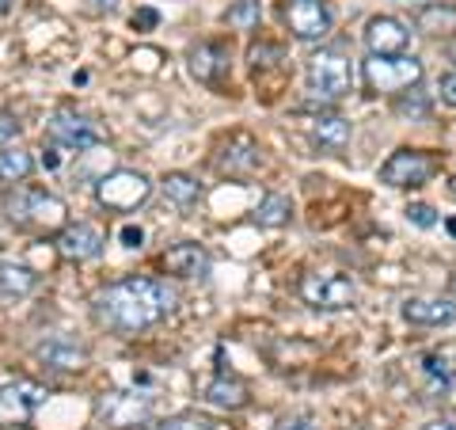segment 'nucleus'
Here are the masks:
<instances>
[{
	"label": "nucleus",
	"mask_w": 456,
	"mask_h": 430,
	"mask_svg": "<svg viewBox=\"0 0 456 430\" xmlns=\"http://www.w3.org/2000/svg\"><path fill=\"white\" fill-rule=\"evenodd\" d=\"M95 320L107 327V332L118 335H137L145 327H156L160 320L171 317L175 309V290L160 278H122L107 285V290L95 294Z\"/></svg>",
	"instance_id": "nucleus-1"
},
{
	"label": "nucleus",
	"mask_w": 456,
	"mask_h": 430,
	"mask_svg": "<svg viewBox=\"0 0 456 430\" xmlns=\"http://www.w3.org/2000/svg\"><path fill=\"white\" fill-rule=\"evenodd\" d=\"M8 221L16 228H35V233H53V228L69 225V206L50 191L38 187H16L4 194Z\"/></svg>",
	"instance_id": "nucleus-2"
},
{
	"label": "nucleus",
	"mask_w": 456,
	"mask_h": 430,
	"mask_svg": "<svg viewBox=\"0 0 456 430\" xmlns=\"http://www.w3.org/2000/svg\"><path fill=\"white\" fill-rule=\"evenodd\" d=\"M149 194H152V179L145 171H134V168L107 171V176L95 183V203L114 210V213H130L137 206H145Z\"/></svg>",
	"instance_id": "nucleus-3"
},
{
	"label": "nucleus",
	"mask_w": 456,
	"mask_h": 430,
	"mask_svg": "<svg viewBox=\"0 0 456 430\" xmlns=\"http://www.w3.org/2000/svg\"><path fill=\"white\" fill-rule=\"evenodd\" d=\"M305 80L316 99H342L354 92V62L342 50H320L308 62Z\"/></svg>",
	"instance_id": "nucleus-4"
},
{
	"label": "nucleus",
	"mask_w": 456,
	"mask_h": 430,
	"mask_svg": "<svg viewBox=\"0 0 456 430\" xmlns=\"http://www.w3.org/2000/svg\"><path fill=\"white\" fill-rule=\"evenodd\" d=\"M46 137L57 149H69V153H88L95 145H103V130H99L88 114L69 111V107L53 111L46 119Z\"/></svg>",
	"instance_id": "nucleus-5"
},
{
	"label": "nucleus",
	"mask_w": 456,
	"mask_h": 430,
	"mask_svg": "<svg viewBox=\"0 0 456 430\" xmlns=\"http://www.w3.org/2000/svg\"><path fill=\"white\" fill-rule=\"evenodd\" d=\"M365 73V84L373 92H403V88H415V84L422 80V62L419 57H373L369 54V62L362 65Z\"/></svg>",
	"instance_id": "nucleus-6"
},
{
	"label": "nucleus",
	"mask_w": 456,
	"mask_h": 430,
	"mask_svg": "<svg viewBox=\"0 0 456 430\" xmlns=\"http://www.w3.org/2000/svg\"><path fill=\"white\" fill-rule=\"evenodd\" d=\"M301 297L312 309L338 312V309H350L354 301H358V285H354V278H346V275H335V270H316V275H305Z\"/></svg>",
	"instance_id": "nucleus-7"
},
{
	"label": "nucleus",
	"mask_w": 456,
	"mask_h": 430,
	"mask_svg": "<svg viewBox=\"0 0 456 430\" xmlns=\"http://www.w3.org/2000/svg\"><path fill=\"white\" fill-rule=\"evenodd\" d=\"M46 404V389L35 381H8L0 385V426L20 430L35 419V411Z\"/></svg>",
	"instance_id": "nucleus-8"
},
{
	"label": "nucleus",
	"mask_w": 456,
	"mask_h": 430,
	"mask_svg": "<svg viewBox=\"0 0 456 430\" xmlns=\"http://www.w3.org/2000/svg\"><path fill=\"white\" fill-rule=\"evenodd\" d=\"M281 20L293 31V38L301 42H320L331 35L335 12L323 4V0H285L281 4Z\"/></svg>",
	"instance_id": "nucleus-9"
},
{
	"label": "nucleus",
	"mask_w": 456,
	"mask_h": 430,
	"mask_svg": "<svg viewBox=\"0 0 456 430\" xmlns=\"http://www.w3.org/2000/svg\"><path fill=\"white\" fill-rule=\"evenodd\" d=\"M437 171V161L430 153H419V149H399L392 153L388 161L380 168V183H388V187H422V183H430Z\"/></svg>",
	"instance_id": "nucleus-10"
},
{
	"label": "nucleus",
	"mask_w": 456,
	"mask_h": 430,
	"mask_svg": "<svg viewBox=\"0 0 456 430\" xmlns=\"http://www.w3.org/2000/svg\"><path fill=\"white\" fill-rule=\"evenodd\" d=\"M99 415L110 423V426H145L149 415H152V396L149 393H110L99 400Z\"/></svg>",
	"instance_id": "nucleus-11"
},
{
	"label": "nucleus",
	"mask_w": 456,
	"mask_h": 430,
	"mask_svg": "<svg viewBox=\"0 0 456 430\" xmlns=\"http://www.w3.org/2000/svg\"><path fill=\"white\" fill-rule=\"evenodd\" d=\"M103 244H107V236L99 233L95 225H88V221H77V225H61V228H57V252H61L65 260H73V263L99 260Z\"/></svg>",
	"instance_id": "nucleus-12"
},
{
	"label": "nucleus",
	"mask_w": 456,
	"mask_h": 430,
	"mask_svg": "<svg viewBox=\"0 0 456 430\" xmlns=\"http://www.w3.org/2000/svg\"><path fill=\"white\" fill-rule=\"evenodd\" d=\"M407 42H411V31H407L403 20L373 16L365 23V46H369V54H373V57H399L407 50Z\"/></svg>",
	"instance_id": "nucleus-13"
},
{
	"label": "nucleus",
	"mask_w": 456,
	"mask_h": 430,
	"mask_svg": "<svg viewBox=\"0 0 456 430\" xmlns=\"http://www.w3.org/2000/svg\"><path fill=\"white\" fill-rule=\"evenodd\" d=\"M403 320L419 327H449L456 324V301L452 297H407L403 301Z\"/></svg>",
	"instance_id": "nucleus-14"
},
{
	"label": "nucleus",
	"mask_w": 456,
	"mask_h": 430,
	"mask_svg": "<svg viewBox=\"0 0 456 430\" xmlns=\"http://www.w3.org/2000/svg\"><path fill=\"white\" fill-rule=\"evenodd\" d=\"M187 65L198 84H221L228 77V50L221 42H202L187 54Z\"/></svg>",
	"instance_id": "nucleus-15"
},
{
	"label": "nucleus",
	"mask_w": 456,
	"mask_h": 430,
	"mask_svg": "<svg viewBox=\"0 0 456 430\" xmlns=\"http://www.w3.org/2000/svg\"><path fill=\"white\" fill-rule=\"evenodd\" d=\"M259 145L248 137V134H236L228 145L221 149V156H217V168L221 171H228V176H251L255 168H259Z\"/></svg>",
	"instance_id": "nucleus-16"
},
{
	"label": "nucleus",
	"mask_w": 456,
	"mask_h": 430,
	"mask_svg": "<svg viewBox=\"0 0 456 430\" xmlns=\"http://www.w3.org/2000/svg\"><path fill=\"white\" fill-rule=\"evenodd\" d=\"M206 267H209V260H206L202 244L183 240V244H175V248L164 252V270L167 275H175V278H198Z\"/></svg>",
	"instance_id": "nucleus-17"
},
{
	"label": "nucleus",
	"mask_w": 456,
	"mask_h": 430,
	"mask_svg": "<svg viewBox=\"0 0 456 430\" xmlns=\"http://www.w3.org/2000/svg\"><path fill=\"white\" fill-rule=\"evenodd\" d=\"M202 400L209 408H221V411H240V408H248V385L240 381V377H213L206 389H202Z\"/></svg>",
	"instance_id": "nucleus-18"
},
{
	"label": "nucleus",
	"mask_w": 456,
	"mask_h": 430,
	"mask_svg": "<svg viewBox=\"0 0 456 430\" xmlns=\"http://www.w3.org/2000/svg\"><path fill=\"white\" fill-rule=\"evenodd\" d=\"M35 358L50 369H84L88 366V351L77 347V343H65V339H46L35 347Z\"/></svg>",
	"instance_id": "nucleus-19"
},
{
	"label": "nucleus",
	"mask_w": 456,
	"mask_h": 430,
	"mask_svg": "<svg viewBox=\"0 0 456 430\" xmlns=\"http://www.w3.org/2000/svg\"><path fill=\"white\" fill-rule=\"evenodd\" d=\"M38 275L27 263L16 260H0V301H20L27 294H35Z\"/></svg>",
	"instance_id": "nucleus-20"
},
{
	"label": "nucleus",
	"mask_w": 456,
	"mask_h": 430,
	"mask_svg": "<svg viewBox=\"0 0 456 430\" xmlns=\"http://www.w3.org/2000/svg\"><path fill=\"white\" fill-rule=\"evenodd\" d=\"M350 122L346 119H338V114H327V119H316L312 122V130H308V137H312V145L316 149H323V153H342L350 145Z\"/></svg>",
	"instance_id": "nucleus-21"
},
{
	"label": "nucleus",
	"mask_w": 456,
	"mask_h": 430,
	"mask_svg": "<svg viewBox=\"0 0 456 430\" xmlns=\"http://www.w3.org/2000/svg\"><path fill=\"white\" fill-rule=\"evenodd\" d=\"M160 191L175 210H194L198 198H202V183H198L194 176H187V171H167Z\"/></svg>",
	"instance_id": "nucleus-22"
},
{
	"label": "nucleus",
	"mask_w": 456,
	"mask_h": 430,
	"mask_svg": "<svg viewBox=\"0 0 456 430\" xmlns=\"http://www.w3.org/2000/svg\"><path fill=\"white\" fill-rule=\"evenodd\" d=\"M35 171V156L20 145H0V183H23Z\"/></svg>",
	"instance_id": "nucleus-23"
},
{
	"label": "nucleus",
	"mask_w": 456,
	"mask_h": 430,
	"mask_svg": "<svg viewBox=\"0 0 456 430\" xmlns=\"http://www.w3.org/2000/svg\"><path fill=\"white\" fill-rule=\"evenodd\" d=\"M419 31L426 35H452L456 31V4H430L419 12Z\"/></svg>",
	"instance_id": "nucleus-24"
},
{
	"label": "nucleus",
	"mask_w": 456,
	"mask_h": 430,
	"mask_svg": "<svg viewBox=\"0 0 456 430\" xmlns=\"http://www.w3.org/2000/svg\"><path fill=\"white\" fill-rule=\"evenodd\" d=\"M293 218V203L285 194H266L259 210H255V221L266 225V228H281V225H289Z\"/></svg>",
	"instance_id": "nucleus-25"
},
{
	"label": "nucleus",
	"mask_w": 456,
	"mask_h": 430,
	"mask_svg": "<svg viewBox=\"0 0 456 430\" xmlns=\"http://www.w3.org/2000/svg\"><path fill=\"white\" fill-rule=\"evenodd\" d=\"M259 16H263L259 0H236V4L224 12V23L236 27V31H251V27H259Z\"/></svg>",
	"instance_id": "nucleus-26"
},
{
	"label": "nucleus",
	"mask_w": 456,
	"mask_h": 430,
	"mask_svg": "<svg viewBox=\"0 0 456 430\" xmlns=\"http://www.w3.org/2000/svg\"><path fill=\"white\" fill-rule=\"evenodd\" d=\"M395 114L407 122H422L430 119V99H426V92H403L395 99Z\"/></svg>",
	"instance_id": "nucleus-27"
},
{
	"label": "nucleus",
	"mask_w": 456,
	"mask_h": 430,
	"mask_svg": "<svg viewBox=\"0 0 456 430\" xmlns=\"http://www.w3.org/2000/svg\"><path fill=\"white\" fill-rule=\"evenodd\" d=\"M407 221L419 225V228H434V225H437V213H434V206L415 203V206H407Z\"/></svg>",
	"instance_id": "nucleus-28"
},
{
	"label": "nucleus",
	"mask_w": 456,
	"mask_h": 430,
	"mask_svg": "<svg viewBox=\"0 0 456 430\" xmlns=\"http://www.w3.org/2000/svg\"><path fill=\"white\" fill-rule=\"evenodd\" d=\"M20 137V119L8 111H0V145H8V141Z\"/></svg>",
	"instance_id": "nucleus-29"
},
{
	"label": "nucleus",
	"mask_w": 456,
	"mask_h": 430,
	"mask_svg": "<svg viewBox=\"0 0 456 430\" xmlns=\"http://www.w3.org/2000/svg\"><path fill=\"white\" fill-rule=\"evenodd\" d=\"M118 240H122V248H130V252H137L141 244H145V228L141 225H122V233H118Z\"/></svg>",
	"instance_id": "nucleus-30"
},
{
	"label": "nucleus",
	"mask_w": 456,
	"mask_h": 430,
	"mask_svg": "<svg viewBox=\"0 0 456 430\" xmlns=\"http://www.w3.org/2000/svg\"><path fill=\"white\" fill-rule=\"evenodd\" d=\"M156 23H160V12H152V8H137L134 12V27H137V31H152Z\"/></svg>",
	"instance_id": "nucleus-31"
},
{
	"label": "nucleus",
	"mask_w": 456,
	"mask_h": 430,
	"mask_svg": "<svg viewBox=\"0 0 456 430\" xmlns=\"http://www.w3.org/2000/svg\"><path fill=\"white\" fill-rule=\"evenodd\" d=\"M209 423H202V419H171V423H160V426H149V430H206Z\"/></svg>",
	"instance_id": "nucleus-32"
},
{
	"label": "nucleus",
	"mask_w": 456,
	"mask_h": 430,
	"mask_svg": "<svg viewBox=\"0 0 456 430\" xmlns=\"http://www.w3.org/2000/svg\"><path fill=\"white\" fill-rule=\"evenodd\" d=\"M278 430H320L316 419H308V415H297V419H285Z\"/></svg>",
	"instance_id": "nucleus-33"
},
{
	"label": "nucleus",
	"mask_w": 456,
	"mask_h": 430,
	"mask_svg": "<svg viewBox=\"0 0 456 430\" xmlns=\"http://www.w3.org/2000/svg\"><path fill=\"white\" fill-rule=\"evenodd\" d=\"M441 99H445L449 107H456V73L452 77H441Z\"/></svg>",
	"instance_id": "nucleus-34"
},
{
	"label": "nucleus",
	"mask_w": 456,
	"mask_h": 430,
	"mask_svg": "<svg viewBox=\"0 0 456 430\" xmlns=\"http://www.w3.org/2000/svg\"><path fill=\"white\" fill-rule=\"evenodd\" d=\"M422 430H456V423L452 419H434V423H426Z\"/></svg>",
	"instance_id": "nucleus-35"
},
{
	"label": "nucleus",
	"mask_w": 456,
	"mask_h": 430,
	"mask_svg": "<svg viewBox=\"0 0 456 430\" xmlns=\"http://www.w3.org/2000/svg\"><path fill=\"white\" fill-rule=\"evenodd\" d=\"M8 8H12V0H0V16H8Z\"/></svg>",
	"instance_id": "nucleus-36"
},
{
	"label": "nucleus",
	"mask_w": 456,
	"mask_h": 430,
	"mask_svg": "<svg viewBox=\"0 0 456 430\" xmlns=\"http://www.w3.org/2000/svg\"><path fill=\"white\" fill-rule=\"evenodd\" d=\"M449 194H452V198H456V176H452V179H449Z\"/></svg>",
	"instance_id": "nucleus-37"
},
{
	"label": "nucleus",
	"mask_w": 456,
	"mask_h": 430,
	"mask_svg": "<svg viewBox=\"0 0 456 430\" xmlns=\"http://www.w3.org/2000/svg\"><path fill=\"white\" fill-rule=\"evenodd\" d=\"M452 393H456V369H452Z\"/></svg>",
	"instance_id": "nucleus-38"
},
{
	"label": "nucleus",
	"mask_w": 456,
	"mask_h": 430,
	"mask_svg": "<svg viewBox=\"0 0 456 430\" xmlns=\"http://www.w3.org/2000/svg\"><path fill=\"white\" fill-rule=\"evenodd\" d=\"M452 62H456V50H452Z\"/></svg>",
	"instance_id": "nucleus-39"
}]
</instances>
